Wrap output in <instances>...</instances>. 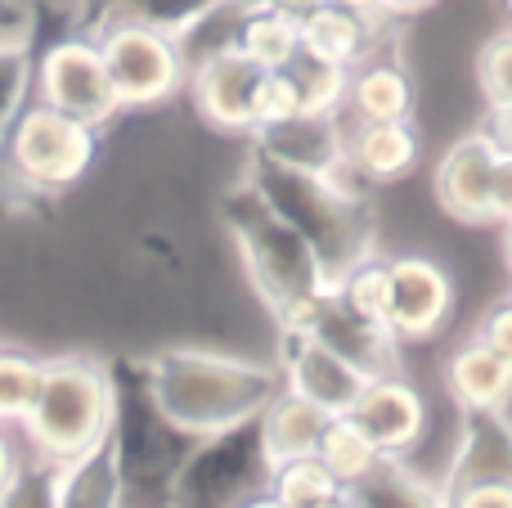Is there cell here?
<instances>
[{
  "label": "cell",
  "mask_w": 512,
  "mask_h": 508,
  "mask_svg": "<svg viewBox=\"0 0 512 508\" xmlns=\"http://www.w3.org/2000/svg\"><path fill=\"white\" fill-rule=\"evenodd\" d=\"M495 167H499V149L486 135L481 131L459 135L436 162V203H441V212L463 225H495L490 221Z\"/></svg>",
  "instance_id": "9a60e30c"
},
{
  "label": "cell",
  "mask_w": 512,
  "mask_h": 508,
  "mask_svg": "<svg viewBox=\"0 0 512 508\" xmlns=\"http://www.w3.org/2000/svg\"><path fill=\"white\" fill-rule=\"evenodd\" d=\"M23 455H27V450H23V441H18V428H5V423H0V486L18 473Z\"/></svg>",
  "instance_id": "ab89813d"
},
{
  "label": "cell",
  "mask_w": 512,
  "mask_h": 508,
  "mask_svg": "<svg viewBox=\"0 0 512 508\" xmlns=\"http://www.w3.org/2000/svg\"><path fill=\"white\" fill-rule=\"evenodd\" d=\"M477 86H481V104L512 99V27L495 32L477 50Z\"/></svg>",
  "instance_id": "e575fe53"
},
{
  "label": "cell",
  "mask_w": 512,
  "mask_h": 508,
  "mask_svg": "<svg viewBox=\"0 0 512 508\" xmlns=\"http://www.w3.org/2000/svg\"><path fill=\"white\" fill-rule=\"evenodd\" d=\"M351 508H450L441 477H427L414 459L382 455L355 486H346Z\"/></svg>",
  "instance_id": "7402d4cb"
},
{
  "label": "cell",
  "mask_w": 512,
  "mask_h": 508,
  "mask_svg": "<svg viewBox=\"0 0 512 508\" xmlns=\"http://www.w3.org/2000/svg\"><path fill=\"white\" fill-rule=\"evenodd\" d=\"M54 495H59V508H126V482L113 437L63 459L59 477H54Z\"/></svg>",
  "instance_id": "603a6c76"
},
{
  "label": "cell",
  "mask_w": 512,
  "mask_h": 508,
  "mask_svg": "<svg viewBox=\"0 0 512 508\" xmlns=\"http://www.w3.org/2000/svg\"><path fill=\"white\" fill-rule=\"evenodd\" d=\"M27 18H32V50H41L45 41L68 32H90L99 5L95 0H23Z\"/></svg>",
  "instance_id": "d6a6232c"
},
{
  "label": "cell",
  "mask_w": 512,
  "mask_h": 508,
  "mask_svg": "<svg viewBox=\"0 0 512 508\" xmlns=\"http://www.w3.org/2000/svg\"><path fill=\"white\" fill-rule=\"evenodd\" d=\"M472 338L481 342V347H490L499 360H508L512 365V297H504V302H495L486 315H481L477 333Z\"/></svg>",
  "instance_id": "d590c367"
},
{
  "label": "cell",
  "mask_w": 512,
  "mask_h": 508,
  "mask_svg": "<svg viewBox=\"0 0 512 508\" xmlns=\"http://www.w3.org/2000/svg\"><path fill=\"white\" fill-rule=\"evenodd\" d=\"M32 63L36 50L27 41H0V140L14 117L32 104Z\"/></svg>",
  "instance_id": "4dcf8cb0"
},
{
  "label": "cell",
  "mask_w": 512,
  "mask_h": 508,
  "mask_svg": "<svg viewBox=\"0 0 512 508\" xmlns=\"http://www.w3.org/2000/svg\"><path fill=\"white\" fill-rule=\"evenodd\" d=\"M396 32H400V18L364 14V9H351L342 0H319L315 9L301 14V50L319 54L328 63H342V68H355L373 45Z\"/></svg>",
  "instance_id": "e0dca14e"
},
{
  "label": "cell",
  "mask_w": 512,
  "mask_h": 508,
  "mask_svg": "<svg viewBox=\"0 0 512 508\" xmlns=\"http://www.w3.org/2000/svg\"><path fill=\"white\" fill-rule=\"evenodd\" d=\"M234 45L261 68H283L292 54L301 50V18L283 14L274 5H248L239 9V27H234Z\"/></svg>",
  "instance_id": "d4e9b609"
},
{
  "label": "cell",
  "mask_w": 512,
  "mask_h": 508,
  "mask_svg": "<svg viewBox=\"0 0 512 508\" xmlns=\"http://www.w3.org/2000/svg\"><path fill=\"white\" fill-rule=\"evenodd\" d=\"M333 293L342 297L351 311L369 315V320H387V302H391V257L369 252L364 261H355L342 279L333 284Z\"/></svg>",
  "instance_id": "f546056e"
},
{
  "label": "cell",
  "mask_w": 512,
  "mask_h": 508,
  "mask_svg": "<svg viewBox=\"0 0 512 508\" xmlns=\"http://www.w3.org/2000/svg\"><path fill=\"white\" fill-rule=\"evenodd\" d=\"M445 495L450 508H512V482H463Z\"/></svg>",
  "instance_id": "8d00e7d4"
},
{
  "label": "cell",
  "mask_w": 512,
  "mask_h": 508,
  "mask_svg": "<svg viewBox=\"0 0 512 508\" xmlns=\"http://www.w3.org/2000/svg\"><path fill=\"white\" fill-rule=\"evenodd\" d=\"M396 36L378 41L351 68V81H346V104H342L346 122H409V117H414L418 90H414V77H409L405 59H400Z\"/></svg>",
  "instance_id": "2e32d148"
},
{
  "label": "cell",
  "mask_w": 512,
  "mask_h": 508,
  "mask_svg": "<svg viewBox=\"0 0 512 508\" xmlns=\"http://www.w3.org/2000/svg\"><path fill=\"white\" fill-rule=\"evenodd\" d=\"M477 131L486 135V140L495 144L499 153H512V99L481 108V126H477Z\"/></svg>",
  "instance_id": "74e56055"
},
{
  "label": "cell",
  "mask_w": 512,
  "mask_h": 508,
  "mask_svg": "<svg viewBox=\"0 0 512 508\" xmlns=\"http://www.w3.org/2000/svg\"><path fill=\"white\" fill-rule=\"evenodd\" d=\"M346 162L364 185H396L418 162V131L409 122H346Z\"/></svg>",
  "instance_id": "d6986e66"
},
{
  "label": "cell",
  "mask_w": 512,
  "mask_h": 508,
  "mask_svg": "<svg viewBox=\"0 0 512 508\" xmlns=\"http://www.w3.org/2000/svg\"><path fill=\"white\" fill-rule=\"evenodd\" d=\"M351 423L378 446V455L409 459L427 441V396L405 374H378L364 383L360 401L351 405Z\"/></svg>",
  "instance_id": "4fadbf2b"
},
{
  "label": "cell",
  "mask_w": 512,
  "mask_h": 508,
  "mask_svg": "<svg viewBox=\"0 0 512 508\" xmlns=\"http://www.w3.org/2000/svg\"><path fill=\"white\" fill-rule=\"evenodd\" d=\"M436 0H382V9H387L391 18H400V23H405V18H414V14H423V9H432Z\"/></svg>",
  "instance_id": "60d3db41"
},
{
  "label": "cell",
  "mask_w": 512,
  "mask_h": 508,
  "mask_svg": "<svg viewBox=\"0 0 512 508\" xmlns=\"http://www.w3.org/2000/svg\"><path fill=\"white\" fill-rule=\"evenodd\" d=\"M221 225L248 275V288L274 320V329H297L310 306L333 288L315 248L256 194L248 176H239L221 194Z\"/></svg>",
  "instance_id": "3957f363"
},
{
  "label": "cell",
  "mask_w": 512,
  "mask_h": 508,
  "mask_svg": "<svg viewBox=\"0 0 512 508\" xmlns=\"http://www.w3.org/2000/svg\"><path fill=\"white\" fill-rule=\"evenodd\" d=\"M342 5L364 9V14H387V9H382V0H342Z\"/></svg>",
  "instance_id": "7bdbcfd3"
},
{
  "label": "cell",
  "mask_w": 512,
  "mask_h": 508,
  "mask_svg": "<svg viewBox=\"0 0 512 508\" xmlns=\"http://www.w3.org/2000/svg\"><path fill=\"white\" fill-rule=\"evenodd\" d=\"M54 477H59V464L27 450L23 464H18V473L0 486V508H59Z\"/></svg>",
  "instance_id": "836d02e7"
},
{
  "label": "cell",
  "mask_w": 512,
  "mask_h": 508,
  "mask_svg": "<svg viewBox=\"0 0 512 508\" xmlns=\"http://www.w3.org/2000/svg\"><path fill=\"white\" fill-rule=\"evenodd\" d=\"M248 140L265 158L328 176V171H337L346 162V117L342 113H301V117H288V122L261 126Z\"/></svg>",
  "instance_id": "ac0fdd59"
},
{
  "label": "cell",
  "mask_w": 512,
  "mask_h": 508,
  "mask_svg": "<svg viewBox=\"0 0 512 508\" xmlns=\"http://www.w3.org/2000/svg\"><path fill=\"white\" fill-rule=\"evenodd\" d=\"M243 176L256 185V194L315 248L328 284L346 275L355 261L378 252V221H373V185H364L342 162L337 171H301L288 162H274L252 149Z\"/></svg>",
  "instance_id": "7a4b0ae2"
},
{
  "label": "cell",
  "mask_w": 512,
  "mask_h": 508,
  "mask_svg": "<svg viewBox=\"0 0 512 508\" xmlns=\"http://www.w3.org/2000/svg\"><path fill=\"white\" fill-rule=\"evenodd\" d=\"M239 508H283L279 500H274V495L270 491H265V495H256V500H248V504H239Z\"/></svg>",
  "instance_id": "ee69618b"
},
{
  "label": "cell",
  "mask_w": 512,
  "mask_h": 508,
  "mask_svg": "<svg viewBox=\"0 0 512 508\" xmlns=\"http://www.w3.org/2000/svg\"><path fill=\"white\" fill-rule=\"evenodd\" d=\"M445 491L463 482H512V419L499 414H463L459 446L445 468Z\"/></svg>",
  "instance_id": "ffe728a7"
},
{
  "label": "cell",
  "mask_w": 512,
  "mask_h": 508,
  "mask_svg": "<svg viewBox=\"0 0 512 508\" xmlns=\"http://www.w3.org/2000/svg\"><path fill=\"white\" fill-rule=\"evenodd\" d=\"M499 14L508 18V27H512V0H499Z\"/></svg>",
  "instance_id": "7dc6e473"
},
{
  "label": "cell",
  "mask_w": 512,
  "mask_h": 508,
  "mask_svg": "<svg viewBox=\"0 0 512 508\" xmlns=\"http://www.w3.org/2000/svg\"><path fill=\"white\" fill-rule=\"evenodd\" d=\"M324 508H351V500L342 495V500H333V504H324Z\"/></svg>",
  "instance_id": "c3c4849f"
},
{
  "label": "cell",
  "mask_w": 512,
  "mask_h": 508,
  "mask_svg": "<svg viewBox=\"0 0 512 508\" xmlns=\"http://www.w3.org/2000/svg\"><path fill=\"white\" fill-rule=\"evenodd\" d=\"M490 221H495V225L512 221V153H499V167H495V207H490Z\"/></svg>",
  "instance_id": "f35d334b"
},
{
  "label": "cell",
  "mask_w": 512,
  "mask_h": 508,
  "mask_svg": "<svg viewBox=\"0 0 512 508\" xmlns=\"http://www.w3.org/2000/svg\"><path fill=\"white\" fill-rule=\"evenodd\" d=\"M301 95V113H342L346 104V81H351V68L342 63H328L310 50H297L292 63H283Z\"/></svg>",
  "instance_id": "83f0119b"
},
{
  "label": "cell",
  "mask_w": 512,
  "mask_h": 508,
  "mask_svg": "<svg viewBox=\"0 0 512 508\" xmlns=\"http://www.w3.org/2000/svg\"><path fill=\"white\" fill-rule=\"evenodd\" d=\"M504 257H508V270H512V221H504Z\"/></svg>",
  "instance_id": "f6af8a7d"
},
{
  "label": "cell",
  "mask_w": 512,
  "mask_h": 508,
  "mask_svg": "<svg viewBox=\"0 0 512 508\" xmlns=\"http://www.w3.org/2000/svg\"><path fill=\"white\" fill-rule=\"evenodd\" d=\"M95 162H99L95 126L32 99L14 117L5 140H0V198L18 203V212L32 203H54L68 189H77Z\"/></svg>",
  "instance_id": "5b68a950"
},
{
  "label": "cell",
  "mask_w": 512,
  "mask_h": 508,
  "mask_svg": "<svg viewBox=\"0 0 512 508\" xmlns=\"http://www.w3.org/2000/svg\"><path fill=\"white\" fill-rule=\"evenodd\" d=\"M95 5H99V14H104V9H126L131 0H95Z\"/></svg>",
  "instance_id": "bcb514c9"
},
{
  "label": "cell",
  "mask_w": 512,
  "mask_h": 508,
  "mask_svg": "<svg viewBox=\"0 0 512 508\" xmlns=\"http://www.w3.org/2000/svg\"><path fill=\"white\" fill-rule=\"evenodd\" d=\"M274 365L283 374V387L306 401H315L324 414H351V405L360 401L364 383L369 378L342 360L333 347L315 338V333H301V329H279V351H274Z\"/></svg>",
  "instance_id": "8fae6325"
},
{
  "label": "cell",
  "mask_w": 512,
  "mask_h": 508,
  "mask_svg": "<svg viewBox=\"0 0 512 508\" xmlns=\"http://www.w3.org/2000/svg\"><path fill=\"white\" fill-rule=\"evenodd\" d=\"M140 365L158 410L189 437H212L261 419L265 405L283 392L274 360L239 356L207 342H167L140 356Z\"/></svg>",
  "instance_id": "6da1fadb"
},
{
  "label": "cell",
  "mask_w": 512,
  "mask_h": 508,
  "mask_svg": "<svg viewBox=\"0 0 512 508\" xmlns=\"http://www.w3.org/2000/svg\"><path fill=\"white\" fill-rule=\"evenodd\" d=\"M113 414H117L113 360L81 347H59L45 351L41 360V383H36L27 419L18 423V441L32 455L63 464V459L99 446L113 432Z\"/></svg>",
  "instance_id": "277c9868"
},
{
  "label": "cell",
  "mask_w": 512,
  "mask_h": 508,
  "mask_svg": "<svg viewBox=\"0 0 512 508\" xmlns=\"http://www.w3.org/2000/svg\"><path fill=\"white\" fill-rule=\"evenodd\" d=\"M32 99L59 108V113L77 117V122L95 126H113L117 117L126 113L122 99L113 90V77L104 68V54H99V41L90 32H68L54 36L36 50L32 63Z\"/></svg>",
  "instance_id": "9c48e42d"
},
{
  "label": "cell",
  "mask_w": 512,
  "mask_h": 508,
  "mask_svg": "<svg viewBox=\"0 0 512 508\" xmlns=\"http://www.w3.org/2000/svg\"><path fill=\"white\" fill-rule=\"evenodd\" d=\"M230 5H239V9H248V5H261V0H230Z\"/></svg>",
  "instance_id": "681fc988"
},
{
  "label": "cell",
  "mask_w": 512,
  "mask_h": 508,
  "mask_svg": "<svg viewBox=\"0 0 512 508\" xmlns=\"http://www.w3.org/2000/svg\"><path fill=\"white\" fill-rule=\"evenodd\" d=\"M221 5H225V0H131V5H126V14H135L140 23L158 27V32L176 36V41L185 45L189 36H194Z\"/></svg>",
  "instance_id": "1f68e13d"
},
{
  "label": "cell",
  "mask_w": 512,
  "mask_h": 508,
  "mask_svg": "<svg viewBox=\"0 0 512 508\" xmlns=\"http://www.w3.org/2000/svg\"><path fill=\"white\" fill-rule=\"evenodd\" d=\"M270 495L283 508H324V504L342 500L346 486L328 473L319 455H301V459H283V464H274Z\"/></svg>",
  "instance_id": "484cf974"
},
{
  "label": "cell",
  "mask_w": 512,
  "mask_h": 508,
  "mask_svg": "<svg viewBox=\"0 0 512 508\" xmlns=\"http://www.w3.org/2000/svg\"><path fill=\"white\" fill-rule=\"evenodd\" d=\"M315 455L324 459V468L342 486H355L382 459L378 446H373V441L351 423V414H337V419H328V428H324V437H319Z\"/></svg>",
  "instance_id": "f1b7e54d"
},
{
  "label": "cell",
  "mask_w": 512,
  "mask_h": 508,
  "mask_svg": "<svg viewBox=\"0 0 512 508\" xmlns=\"http://www.w3.org/2000/svg\"><path fill=\"white\" fill-rule=\"evenodd\" d=\"M90 36L99 41L104 68H108V77H113V90L126 113L162 108L167 99H176L180 90H185L189 59L176 36L140 23V18L126 14V9H104V14H95Z\"/></svg>",
  "instance_id": "52a82bcc"
},
{
  "label": "cell",
  "mask_w": 512,
  "mask_h": 508,
  "mask_svg": "<svg viewBox=\"0 0 512 508\" xmlns=\"http://www.w3.org/2000/svg\"><path fill=\"white\" fill-rule=\"evenodd\" d=\"M265 5H274V9H283V14L301 18V14H306V9H315L319 0H265Z\"/></svg>",
  "instance_id": "b9f144b4"
},
{
  "label": "cell",
  "mask_w": 512,
  "mask_h": 508,
  "mask_svg": "<svg viewBox=\"0 0 512 508\" xmlns=\"http://www.w3.org/2000/svg\"><path fill=\"white\" fill-rule=\"evenodd\" d=\"M261 63H252L239 45H221V50L203 54L189 63V99H194L198 117L221 135H248L256 131V99H261L265 81Z\"/></svg>",
  "instance_id": "30bf717a"
},
{
  "label": "cell",
  "mask_w": 512,
  "mask_h": 508,
  "mask_svg": "<svg viewBox=\"0 0 512 508\" xmlns=\"http://www.w3.org/2000/svg\"><path fill=\"white\" fill-rule=\"evenodd\" d=\"M328 419H333V414H324L315 401H306V396H297V392H288V387H283V392L261 410L256 428H261L265 455H270L274 464H283V459L315 455L319 437H324V428H328Z\"/></svg>",
  "instance_id": "cb8c5ba5"
},
{
  "label": "cell",
  "mask_w": 512,
  "mask_h": 508,
  "mask_svg": "<svg viewBox=\"0 0 512 508\" xmlns=\"http://www.w3.org/2000/svg\"><path fill=\"white\" fill-rule=\"evenodd\" d=\"M117 378V414H113V450L122 464L126 508H171V491L198 437L180 432L158 401L149 396L140 360H113Z\"/></svg>",
  "instance_id": "8992f818"
},
{
  "label": "cell",
  "mask_w": 512,
  "mask_h": 508,
  "mask_svg": "<svg viewBox=\"0 0 512 508\" xmlns=\"http://www.w3.org/2000/svg\"><path fill=\"white\" fill-rule=\"evenodd\" d=\"M297 329L301 333H315L324 347H333L342 360H351L364 378L400 374V347H405V342L391 333V324L351 311V306H346L333 288H328V293L310 306L306 320H301Z\"/></svg>",
  "instance_id": "5bb4252c"
},
{
  "label": "cell",
  "mask_w": 512,
  "mask_h": 508,
  "mask_svg": "<svg viewBox=\"0 0 512 508\" xmlns=\"http://www.w3.org/2000/svg\"><path fill=\"white\" fill-rule=\"evenodd\" d=\"M41 360L45 351L27 347V342H0V423L18 428L32 410L36 383H41Z\"/></svg>",
  "instance_id": "4316f807"
},
{
  "label": "cell",
  "mask_w": 512,
  "mask_h": 508,
  "mask_svg": "<svg viewBox=\"0 0 512 508\" xmlns=\"http://www.w3.org/2000/svg\"><path fill=\"white\" fill-rule=\"evenodd\" d=\"M445 392L459 405V414H499L512 401V365L468 338L445 360Z\"/></svg>",
  "instance_id": "44dd1931"
},
{
  "label": "cell",
  "mask_w": 512,
  "mask_h": 508,
  "mask_svg": "<svg viewBox=\"0 0 512 508\" xmlns=\"http://www.w3.org/2000/svg\"><path fill=\"white\" fill-rule=\"evenodd\" d=\"M270 473L274 459L265 455L256 419L212 432V437H198L189 450L171 491V508H239L270 491Z\"/></svg>",
  "instance_id": "ba28073f"
},
{
  "label": "cell",
  "mask_w": 512,
  "mask_h": 508,
  "mask_svg": "<svg viewBox=\"0 0 512 508\" xmlns=\"http://www.w3.org/2000/svg\"><path fill=\"white\" fill-rule=\"evenodd\" d=\"M454 311V279L427 252H396L391 257V302L387 324L400 342H427L445 329Z\"/></svg>",
  "instance_id": "7c38bea8"
}]
</instances>
